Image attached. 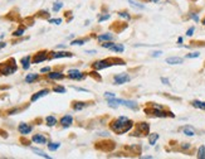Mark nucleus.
<instances>
[{"label": "nucleus", "instance_id": "1a4fd4ad", "mask_svg": "<svg viewBox=\"0 0 205 159\" xmlns=\"http://www.w3.org/2000/svg\"><path fill=\"white\" fill-rule=\"evenodd\" d=\"M31 126L30 125H28V124H25V122H22V124H19V126H18V130H19V133L20 134H23V135H27V134H29L30 131H31Z\"/></svg>", "mask_w": 205, "mask_h": 159}, {"label": "nucleus", "instance_id": "e433bc0d", "mask_svg": "<svg viewBox=\"0 0 205 159\" xmlns=\"http://www.w3.org/2000/svg\"><path fill=\"white\" fill-rule=\"evenodd\" d=\"M194 30H195V28H194V27H191V28H189V30L186 32V36H189V37H191V36L194 34Z\"/></svg>", "mask_w": 205, "mask_h": 159}, {"label": "nucleus", "instance_id": "a19ab883", "mask_svg": "<svg viewBox=\"0 0 205 159\" xmlns=\"http://www.w3.org/2000/svg\"><path fill=\"white\" fill-rule=\"evenodd\" d=\"M161 54H162V52H161V51H157V52H152V54H151V56H152V57H159V56H161Z\"/></svg>", "mask_w": 205, "mask_h": 159}, {"label": "nucleus", "instance_id": "de8ad7c7", "mask_svg": "<svg viewBox=\"0 0 205 159\" xmlns=\"http://www.w3.org/2000/svg\"><path fill=\"white\" fill-rule=\"evenodd\" d=\"M178 43H179V44H181V43H182V37H180V38L178 39Z\"/></svg>", "mask_w": 205, "mask_h": 159}, {"label": "nucleus", "instance_id": "f704fd0d", "mask_svg": "<svg viewBox=\"0 0 205 159\" xmlns=\"http://www.w3.org/2000/svg\"><path fill=\"white\" fill-rule=\"evenodd\" d=\"M105 97L108 99V100H109V99H115V93H112V92H106V93H105Z\"/></svg>", "mask_w": 205, "mask_h": 159}, {"label": "nucleus", "instance_id": "a878e982", "mask_svg": "<svg viewBox=\"0 0 205 159\" xmlns=\"http://www.w3.org/2000/svg\"><path fill=\"white\" fill-rule=\"evenodd\" d=\"M112 49H113L115 52H118V53H121V52H123L125 47H123L122 44H115V45L112 47Z\"/></svg>", "mask_w": 205, "mask_h": 159}, {"label": "nucleus", "instance_id": "9d476101", "mask_svg": "<svg viewBox=\"0 0 205 159\" xmlns=\"http://www.w3.org/2000/svg\"><path fill=\"white\" fill-rule=\"evenodd\" d=\"M73 122V118L71 115H66V116H63L60 119V125L63 126V128H68V126H71Z\"/></svg>", "mask_w": 205, "mask_h": 159}, {"label": "nucleus", "instance_id": "423d86ee", "mask_svg": "<svg viewBox=\"0 0 205 159\" xmlns=\"http://www.w3.org/2000/svg\"><path fill=\"white\" fill-rule=\"evenodd\" d=\"M113 81L116 85H122V84H126L130 81V76L127 73H120L113 77Z\"/></svg>", "mask_w": 205, "mask_h": 159}, {"label": "nucleus", "instance_id": "4c0bfd02", "mask_svg": "<svg viewBox=\"0 0 205 159\" xmlns=\"http://www.w3.org/2000/svg\"><path fill=\"white\" fill-rule=\"evenodd\" d=\"M49 23H52V24H60L62 23V19H49Z\"/></svg>", "mask_w": 205, "mask_h": 159}, {"label": "nucleus", "instance_id": "7c9ffc66", "mask_svg": "<svg viewBox=\"0 0 205 159\" xmlns=\"http://www.w3.org/2000/svg\"><path fill=\"white\" fill-rule=\"evenodd\" d=\"M63 6V3H60V2H57V3H54V5H53V11H58L60 8Z\"/></svg>", "mask_w": 205, "mask_h": 159}, {"label": "nucleus", "instance_id": "ddd939ff", "mask_svg": "<svg viewBox=\"0 0 205 159\" xmlns=\"http://www.w3.org/2000/svg\"><path fill=\"white\" fill-rule=\"evenodd\" d=\"M49 93V90H42V91H39V92H37V93H34L33 96H31V101H37L38 99H40V97H43V96H47V95Z\"/></svg>", "mask_w": 205, "mask_h": 159}, {"label": "nucleus", "instance_id": "37998d69", "mask_svg": "<svg viewBox=\"0 0 205 159\" xmlns=\"http://www.w3.org/2000/svg\"><path fill=\"white\" fill-rule=\"evenodd\" d=\"M189 148H190V144H189V143H185V144L181 145V149H184V150H185V149H189Z\"/></svg>", "mask_w": 205, "mask_h": 159}, {"label": "nucleus", "instance_id": "20e7f679", "mask_svg": "<svg viewBox=\"0 0 205 159\" xmlns=\"http://www.w3.org/2000/svg\"><path fill=\"white\" fill-rule=\"evenodd\" d=\"M115 59H116V58H108V59H103V61H97V62L93 63L92 67H93L94 70H97V71H98V70L107 68V67H109V66L115 65V63H112Z\"/></svg>", "mask_w": 205, "mask_h": 159}, {"label": "nucleus", "instance_id": "c756f323", "mask_svg": "<svg viewBox=\"0 0 205 159\" xmlns=\"http://www.w3.org/2000/svg\"><path fill=\"white\" fill-rule=\"evenodd\" d=\"M129 3L133 6V8H137V9H145V6L144 5H141V4H137V3H135V2H132V0H129Z\"/></svg>", "mask_w": 205, "mask_h": 159}, {"label": "nucleus", "instance_id": "a211bd4d", "mask_svg": "<svg viewBox=\"0 0 205 159\" xmlns=\"http://www.w3.org/2000/svg\"><path fill=\"white\" fill-rule=\"evenodd\" d=\"M112 38H113V36H112V34H109V33L101 34V36H98V37H97V39H98L100 42H107V41H112Z\"/></svg>", "mask_w": 205, "mask_h": 159}, {"label": "nucleus", "instance_id": "2eb2a0df", "mask_svg": "<svg viewBox=\"0 0 205 159\" xmlns=\"http://www.w3.org/2000/svg\"><path fill=\"white\" fill-rule=\"evenodd\" d=\"M181 130H182V133H184L185 135H187V136H194V135H195V130L191 128L190 125H185Z\"/></svg>", "mask_w": 205, "mask_h": 159}, {"label": "nucleus", "instance_id": "cd10ccee", "mask_svg": "<svg viewBox=\"0 0 205 159\" xmlns=\"http://www.w3.org/2000/svg\"><path fill=\"white\" fill-rule=\"evenodd\" d=\"M23 33H24V28H23V27H20L19 29H17V30L14 32L13 36H14V37H20V36H23Z\"/></svg>", "mask_w": 205, "mask_h": 159}, {"label": "nucleus", "instance_id": "c03bdc74", "mask_svg": "<svg viewBox=\"0 0 205 159\" xmlns=\"http://www.w3.org/2000/svg\"><path fill=\"white\" fill-rule=\"evenodd\" d=\"M40 72H42V73H44V72H51V67H44V68L40 70Z\"/></svg>", "mask_w": 205, "mask_h": 159}, {"label": "nucleus", "instance_id": "9b49d317", "mask_svg": "<svg viewBox=\"0 0 205 159\" xmlns=\"http://www.w3.org/2000/svg\"><path fill=\"white\" fill-rule=\"evenodd\" d=\"M31 140H33L34 143H37V144H45L47 143V138L42 134H35L33 135V138H31Z\"/></svg>", "mask_w": 205, "mask_h": 159}, {"label": "nucleus", "instance_id": "79ce46f5", "mask_svg": "<svg viewBox=\"0 0 205 159\" xmlns=\"http://www.w3.org/2000/svg\"><path fill=\"white\" fill-rule=\"evenodd\" d=\"M161 82H162L164 85H170L169 80H167V78H165V77H161Z\"/></svg>", "mask_w": 205, "mask_h": 159}, {"label": "nucleus", "instance_id": "393cba45", "mask_svg": "<svg viewBox=\"0 0 205 159\" xmlns=\"http://www.w3.org/2000/svg\"><path fill=\"white\" fill-rule=\"evenodd\" d=\"M60 147V144H59V143H49V144H48V149L49 150H57L58 148Z\"/></svg>", "mask_w": 205, "mask_h": 159}, {"label": "nucleus", "instance_id": "0eeeda50", "mask_svg": "<svg viewBox=\"0 0 205 159\" xmlns=\"http://www.w3.org/2000/svg\"><path fill=\"white\" fill-rule=\"evenodd\" d=\"M47 56H48V52H47V51H40V52H38V53L33 57V63H40V62L45 61V59H47Z\"/></svg>", "mask_w": 205, "mask_h": 159}, {"label": "nucleus", "instance_id": "39448f33", "mask_svg": "<svg viewBox=\"0 0 205 159\" xmlns=\"http://www.w3.org/2000/svg\"><path fill=\"white\" fill-rule=\"evenodd\" d=\"M149 130H150V125L147 122H138L137 126H136V131H135V136L140 135V136H144V135H147L149 134Z\"/></svg>", "mask_w": 205, "mask_h": 159}, {"label": "nucleus", "instance_id": "09e8293b", "mask_svg": "<svg viewBox=\"0 0 205 159\" xmlns=\"http://www.w3.org/2000/svg\"><path fill=\"white\" fill-rule=\"evenodd\" d=\"M91 73H92V76H93V77H96V75H93V72H91ZM97 80H98V81H100V80H101V77H100L98 75H97Z\"/></svg>", "mask_w": 205, "mask_h": 159}, {"label": "nucleus", "instance_id": "8fccbe9b", "mask_svg": "<svg viewBox=\"0 0 205 159\" xmlns=\"http://www.w3.org/2000/svg\"><path fill=\"white\" fill-rule=\"evenodd\" d=\"M87 53H89V54H93V53H96V51H87Z\"/></svg>", "mask_w": 205, "mask_h": 159}, {"label": "nucleus", "instance_id": "bb28decb", "mask_svg": "<svg viewBox=\"0 0 205 159\" xmlns=\"http://www.w3.org/2000/svg\"><path fill=\"white\" fill-rule=\"evenodd\" d=\"M33 152H34V153H37L38 155L43 157V158H47V159H49V158H51V157H49L48 154H45V153H43L42 150H39V149H37V148H33Z\"/></svg>", "mask_w": 205, "mask_h": 159}, {"label": "nucleus", "instance_id": "3c124183", "mask_svg": "<svg viewBox=\"0 0 205 159\" xmlns=\"http://www.w3.org/2000/svg\"><path fill=\"white\" fill-rule=\"evenodd\" d=\"M150 2H154V3H157V2H159V0H150Z\"/></svg>", "mask_w": 205, "mask_h": 159}, {"label": "nucleus", "instance_id": "f257e3e1", "mask_svg": "<svg viewBox=\"0 0 205 159\" xmlns=\"http://www.w3.org/2000/svg\"><path fill=\"white\" fill-rule=\"evenodd\" d=\"M133 126L132 120L127 119L126 116H120L118 119L111 121L109 124V128L112 129V131H115L116 134H125L131 130V128Z\"/></svg>", "mask_w": 205, "mask_h": 159}, {"label": "nucleus", "instance_id": "c85d7f7f", "mask_svg": "<svg viewBox=\"0 0 205 159\" xmlns=\"http://www.w3.org/2000/svg\"><path fill=\"white\" fill-rule=\"evenodd\" d=\"M53 91H54V92H59V93H64V92H66V88L63 87V86H55V87L53 88Z\"/></svg>", "mask_w": 205, "mask_h": 159}, {"label": "nucleus", "instance_id": "dca6fc26", "mask_svg": "<svg viewBox=\"0 0 205 159\" xmlns=\"http://www.w3.org/2000/svg\"><path fill=\"white\" fill-rule=\"evenodd\" d=\"M48 77L51 80H63L64 78V75L60 72H51V73H48Z\"/></svg>", "mask_w": 205, "mask_h": 159}, {"label": "nucleus", "instance_id": "72a5a7b5", "mask_svg": "<svg viewBox=\"0 0 205 159\" xmlns=\"http://www.w3.org/2000/svg\"><path fill=\"white\" fill-rule=\"evenodd\" d=\"M115 45V43H111V42H106V43H102V47H105V48H112V47Z\"/></svg>", "mask_w": 205, "mask_h": 159}, {"label": "nucleus", "instance_id": "603ef678", "mask_svg": "<svg viewBox=\"0 0 205 159\" xmlns=\"http://www.w3.org/2000/svg\"><path fill=\"white\" fill-rule=\"evenodd\" d=\"M203 24H204V25H205V18H204V19H203Z\"/></svg>", "mask_w": 205, "mask_h": 159}, {"label": "nucleus", "instance_id": "7ed1b4c3", "mask_svg": "<svg viewBox=\"0 0 205 159\" xmlns=\"http://www.w3.org/2000/svg\"><path fill=\"white\" fill-rule=\"evenodd\" d=\"M10 62V59H9ZM5 62L3 65H0V71H2L3 75H11L17 71V65H15V59H11V63Z\"/></svg>", "mask_w": 205, "mask_h": 159}, {"label": "nucleus", "instance_id": "f8f14e48", "mask_svg": "<svg viewBox=\"0 0 205 159\" xmlns=\"http://www.w3.org/2000/svg\"><path fill=\"white\" fill-rule=\"evenodd\" d=\"M73 54L71 52H52L51 57L52 58H64V57H72Z\"/></svg>", "mask_w": 205, "mask_h": 159}, {"label": "nucleus", "instance_id": "b1692460", "mask_svg": "<svg viewBox=\"0 0 205 159\" xmlns=\"http://www.w3.org/2000/svg\"><path fill=\"white\" fill-rule=\"evenodd\" d=\"M198 158L199 159H204L205 158V147L204 145H201L199 148V150H198Z\"/></svg>", "mask_w": 205, "mask_h": 159}, {"label": "nucleus", "instance_id": "5701e85b", "mask_svg": "<svg viewBox=\"0 0 205 159\" xmlns=\"http://www.w3.org/2000/svg\"><path fill=\"white\" fill-rule=\"evenodd\" d=\"M191 104H193L194 107H198V109L205 110V102H203V101H198V100H195V101H193Z\"/></svg>", "mask_w": 205, "mask_h": 159}, {"label": "nucleus", "instance_id": "49530a36", "mask_svg": "<svg viewBox=\"0 0 205 159\" xmlns=\"http://www.w3.org/2000/svg\"><path fill=\"white\" fill-rule=\"evenodd\" d=\"M5 44H6V43H4V42H0V49H2V48H4V47H5Z\"/></svg>", "mask_w": 205, "mask_h": 159}, {"label": "nucleus", "instance_id": "4be33fe9", "mask_svg": "<svg viewBox=\"0 0 205 159\" xmlns=\"http://www.w3.org/2000/svg\"><path fill=\"white\" fill-rule=\"evenodd\" d=\"M157 139H159V134L154 133V134H151V135L149 136V143H150L151 145H155V143H156Z\"/></svg>", "mask_w": 205, "mask_h": 159}, {"label": "nucleus", "instance_id": "473e14b6", "mask_svg": "<svg viewBox=\"0 0 205 159\" xmlns=\"http://www.w3.org/2000/svg\"><path fill=\"white\" fill-rule=\"evenodd\" d=\"M199 56H200L199 52H193V53H187V54H186V58H196V57H199Z\"/></svg>", "mask_w": 205, "mask_h": 159}, {"label": "nucleus", "instance_id": "58836bf2", "mask_svg": "<svg viewBox=\"0 0 205 159\" xmlns=\"http://www.w3.org/2000/svg\"><path fill=\"white\" fill-rule=\"evenodd\" d=\"M39 17H43V18H49V13H47V11H39Z\"/></svg>", "mask_w": 205, "mask_h": 159}, {"label": "nucleus", "instance_id": "a18cd8bd", "mask_svg": "<svg viewBox=\"0 0 205 159\" xmlns=\"http://www.w3.org/2000/svg\"><path fill=\"white\" fill-rule=\"evenodd\" d=\"M191 18L195 20V22H199V18H198V15H195V14H191Z\"/></svg>", "mask_w": 205, "mask_h": 159}, {"label": "nucleus", "instance_id": "412c9836", "mask_svg": "<svg viewBox=\"0 0 205 159\" xmlns=\"http://www.w3.org/2000/svg\"><path fill=\"white\" fill-rule=\"evenodd\" d=\"M84 107H86V102H82V101L73 102V109H74L76 111H78V110H82V109H84Z\"/></svg>", "mask_w": 205, "mask_h": 159}, {"label": "nucleus", "instance_id": "4468645a", "mask_svg": "<svg viewBox=\"0 0 205 159\" xmlns=\"http://www.w3.org/2000/svg\"><path fill=\"white\" fill-rule=\"evenodd\" d=\"M182 58L180 57H169L166 58V63H169V65H181L182 63Z\"/></svg>", "mask_w": 205, "mask_h": 159}, {"label": "nucleus", "instance_id": "6e6552de", "mask_svg": "<svg viewBox=\"0 0 205 159\" xmlns=\"http://www.w3.org/2000/svg\"><path fill=\"white\" fill-rule=\"evenodd\" d=\"M68 77L72 80H82L84 77V75L82 72H80L78 70H69L68 71Z\"/></svg>", "mask_w": 205, "mask_h": 159}, {"label": "nucleus", "instance_id": "f3484780", "mask_svg": "<svg viewBox=\"0 0 205 159\" xmlns=\"http://www.w3.org/2000/svg\"><path fill=\"white\" fill-rule=\"evenodd\" d=\"M22 66L24 70H28L30 67V56H25L22 58Z\"/></svg>", "mask_w": 205, "mask_h": 159}, {"label": "nucleus", "instance_id": "f03ea898", "mask_svg": "<svg viewBox=\"0 0 205 159\" xmlns=\"http://www.w3.org/2000/svg\"><path fill=\"white\" fill-rule=\"evenodd\" d=\"M145 113L149 115H154V116H159V118H166V116H171L175 118V115L170 113V111H164L162 109H157V107H152L151 109H145Z\"/></svg>", "mask_w": 205, "mask_h": 159}, {"label": "nucleus", "instance_id": "6ab92c4d", "mask_svg": "<svg viewBox=\"0 0 205 159\" xmlns=\"http://www.w3.org/2000/svg\"><path fill=\"white\" fill-rule=\"evenodd\" d=\"M38 75L37 73H29L27 77H25V82L27 84H31L33 81H35V80H38Z\"/></svg>", "mask_w": 205, "mask_h": 159}, {"label": "nucleus", "instance_id": "2f4dec72", "mask_svg": "<svg viewBox=\"0 0 205 159\" xmlns=\"http://www.w3.org/2000/svg\"><path fill=\"white\" fill-rule=\"evenodd\" d=\"M71 44H72V45H82V44H84V41H83V39H76V41H73Z\"/></svg>", "mask_w": 205, "mask_h": 159}, {"label": "nucleus", "instance_id": "aec40b11", "mask_svg": "<svg viewBox=\"0 0 205 159\" xmlns=\"http://www.w3.org/2000/svg\"><path fill=\"white\" fill-rule=\"evenodd\" d=\"M45 122H47V125L48 126H54L55 124H57V119L54 118V116H47L45 118Z\"/></svg>", "mask_w": 205, "mask_h": 159}, {"label": "nucleus", "instance_id": "c9c22d12", "mask_svg": "<svg viewBox=\"0 0 205 159\" xmlns=\"http://www.w3.org/2000/svg\"><path fill=\"white\" fill-rule=\"evenodd\" d=\"M118 15H121V17H122V18H125V19H127V20L130 19V15H129L127 13H125V11H120V13H118Z\"/></svg>", "mask_w": 205, "mask_h": 159}, {"label": "nucleus", "instance_id": "ea45409f", "mask_svg": "<svg viewBox=\"0 0 205 159\" xmlns=\"http://www.w3.org/2000/svg\"><path fill=\"white\" fill-rule=\"evenodd\" d=\"M108 18H109V14H106V15H103V17H101V18H100V23H102V22L107 20Z\"/></svg>", "mask_w": 205, "mask_h": 159}]
</instances>
